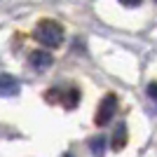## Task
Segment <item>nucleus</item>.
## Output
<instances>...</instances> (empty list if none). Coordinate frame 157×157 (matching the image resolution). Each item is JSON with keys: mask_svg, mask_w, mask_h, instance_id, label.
<instances>
[{"mask_svg": "<svg viewBox=\"0 0 157 157\" xmlns=\"http://www.w3.org/2000/svg\"><path fill=\"white\" fill-rule=\"evenodd\" d=\"M33 38L38 40L42 47H47V49H54V47H59L61 42H63V28H61V24H56V21L52 19H42L35 26V35Z\"/></svg>", "mask_w": 157, "mask_h": 157, "instance_id": "f257e3e1", "label": "nucleus"}, {"mask_svg": "<svg viewBox=\"0 0 157 157\" xmlns=\"http://www.w3.org/2000/svg\"><path fill=\"white\" fill-rule=\"evenodd\" d=\"M115 110H117V96H115V94H105V96L101 98V103H98V108H96V115H94V122H96L98 127H105V124H108V122L113 120Z\"/></svg>", "mask_w": 157, "mask_h": 157, "instance_id": "f03ea898", "label": "nucleus"}, {"mask_svg": "<svg viewBox=\"0 0 157 157\" xmlns=\"http://www.w3.org/2000/svg\"><path fill=\"white\" fill-rule=\"evenodd\" d=\"M21 89L19 80L12 78V75H7V73H2L0 75V96H17Z\"/></svg>", "mask_w": 157, "mask_h": 157, "instance_id": "7ed1b4c3", "label": "nucleus"}, {"mask_svg": "<svg viewBox=\"0 0 157 157\" xmlns=\"http://www.w3.org/2000/svg\"><path fill=\"white\" fill-rule=\"evenodd\" d=\"M52 63H54V56L49 52H45V49H35V52H31V66H33V68L45 71V68H49Z\"/></svg>", "mask_w": 157, "mask_h": 157, "instance_id": "20e7f679", "label": "nucleus"}, {"mask_svg": "<svg viewBox=\"0 0 157 157\" xmlns=\"http://www.w3.org/2000/svg\"><path fill=\"white\" fill-rule=\"evenodd\" d=\"M63 108H68V110H73L75 105L80 103V89H75V87H71V89H61V101H59Z\"/></svg>", "mask_w": 157, "mask_h": 157, "instance_id": "39448f33", "label": "nucleus"}, {"mask_svg": "<svg viewBox=\"0 0 157 157\" xmlns=\"http://www.w3.org/2000/svg\"><path fill=\"white\" fill-rule=\"evenodd\" d=\"M110 145H113V150H115V152L122 150V148L127 145V124H117V127H115Z\"/></svg>", "mask_w": 157, "mask_h": 157, "instance_id": "423d86ee", "label": "nucleus"}, {"mask_svg": "<svg viewBox=\"0 0 157 157\" xmlns=\"http://www.w3.org/2000/svg\"><path fill=\"white\" fill-rule=\"evenodd\" d=\"M103 148H105V138L103 136H96L89 141V150H92L94 157H103Z\"/></svg>", "mask_w": 157, "mask_h": 157, "instance_id": "0eeeda50", "label": "nucleus"}, {"mask_svg": "<svg viewBox=\"0 0 157 157\" xmlns=\"http://www.w3.org/2000/svg\"><path fill=\"white\" fill-rule=\"evenodd\" d=\"M148 96L157 101V82H150V85H148Z\"/></svg>", "mask_w": 157, "mask_h": 157, "instance_id": "6e6552de", "label": "nucleus"}, {"mask_svg": "<svg viewBox=\"0 0 157 157\" xmlns=\"http://www.w3.org/2000/svg\"><path fill=\"white\" fill-rule=\"evenodd\" d=\"M120 2H122L124 7H138L141 5V0H120Z\"/></svg>", "mask_w": 157, "mask_h": 157, "instance_id": "1a4fd4ad", "label": "nucleus"}, {"mask_svg": "<svg viewBox=\"0 0 157 157\" xmlns=\"http://www.w3.org/2000/svg\"><path fill=\"white\" fill-rule=\"evenodd\" d=\"M63 157H71V155H63Z\"/></svg>", "mask_w": 157, "mask_h": 157, "instance_id": "9d476101", "label": "nucleus"}]
</instances>
